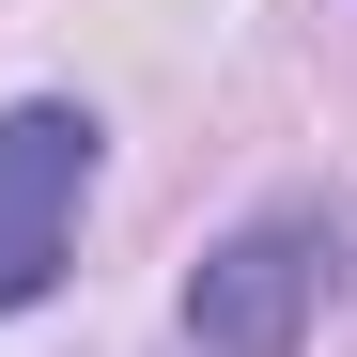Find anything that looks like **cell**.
Returning a JSON list of instances; mask_svg holds the SVG:
<instances>
[{"mask_svg": "<svg viewBox=\"0 0 357 357\" xmlns=\"http://www.w3.org/2000/svg\"><path fill=\"white\" fill-rule=\"evenodd\" d=\"M326 264H342V233H326L311 202L218 233L202 280H187V342H202V357H295V342H311V311H326Z\"/></svg>", "mask_w": 357, "mask_h": 357, "instance_id": "1", "label": "cell"}, {"mask_svg": "<svg viewBox=\"0 0 357 357\" xmlns=\"http://www.w3.org/2000/svg\"><path fill=\"white\" fill-rule=\"evenodd\" d=\"M78 202H93V109L16 93L0 109V311H31L78 264Z\"/></svg>", "mask_w": 357, "mask_h": 357, "instance_id": "2", "label": "cell"}]
</instances>
